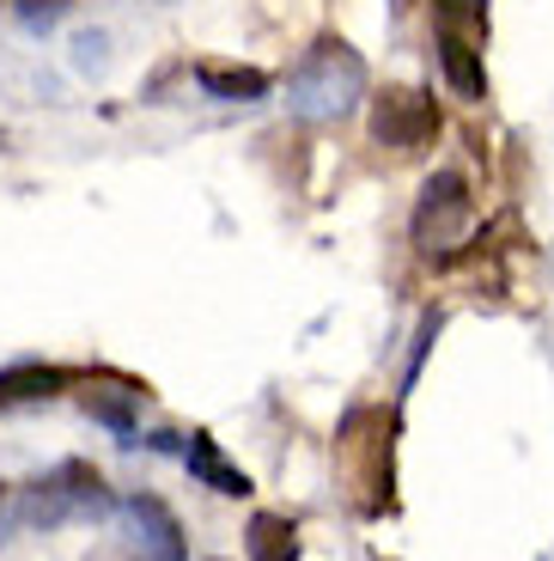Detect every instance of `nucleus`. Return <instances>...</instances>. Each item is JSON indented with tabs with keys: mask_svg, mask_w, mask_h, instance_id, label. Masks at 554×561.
<instances>
[{
	"mask_svg": "<svg viewBox=\"0 0 554 561\" xmlns=\"http://www.w3.org/2000/svg\"><path fill=\"white\" fill-rule=\"evenodd\" d=\"M366 99V61L342 37H318L287 73V111L299 123H335Z\"/></svg>",
	"mask_w": 554,
	"mask_h": 561,
	"instance_id": "obj_1",
	"label": "nucleus"
},
{
	"mask_svg": "<svg viewBox=\"0 0 554 561\" xmlns=\"http://www.w3.org/2000/svg\"><path fill=\"white\" fill-rule=\"evenodd\" d=\"M111 506H116L111 482L97 477L92 463L68 458L19 494V519L37 525V531H56V525H73V519H104Z\"/></svg>",
	"mask_w": 554,
	"mask_h": 561,
	"instance_id": "obj_2",
	"label": "nucleus"
},
{
	"mask_svg": "<svg viewBox=\"0 0 554 561\" xmlns=\"http://www.w3.org/2000/svg\"><path fill=\"white\" fill-rule=\"evenodd\" d=\"M470 220H475L470 178H463V171H432V178L420 183V202H415V244L427 256L458 251Z\"/></svg>",
	"mask_w": 554,
	"mask_h": 561,
	"instance_id": "obj_3",
	"label": "nucleus"
},
{
	"mask_svg": "<svg viewBox=\"0 0 554 561\" xmlns=\"http://www.w3.org/2000/svg\"><path fill=\"white\" fill-rule=\"evenodd\" d=\"M439 135V111L420 85H384L372 99V140L390 153H420Z\"/></svg>",
	"mask_w": 554,
	"mask_h": 561,
	"instance_id": "obj_4",
	"label": "nucleus"
},
{
	"mask_svg": "<svg viewBox=\"0 0 554 561\" xmlns=\"http://www.w3.org/2000/svg\"><path fill=\"white\" fill-rule=\"evenodd\" d=\"M123 519L135 531V549L147 561H183V525L159 494H128L123 501Z\"/></svg>",
	"mask_w": 554,
	"mask_h": 561,
	"instance_id": "obj_5",
	"label": "nucleus"
},
{
	"mask_svg": "<svg viewBox=\"0 0 554 561\" xmlns=\"http://www.w3.org/2000/svg\"><path fill=\"white\" fill-rule=\"evenodd\" d=\"M439 68H445V85H451L463 104H482V99H487L482 49H475L463 31H451V25H439Z\"/></svg>",
	"mask_w": 554,
	"mask_h": 561,
	"instance_id": "obj_6",
	"label": "nucleus"
},
{
	"mask_svg": "<svg viewBox=\"0 0 554 561\" xmlns=\"http://www.w3.org/2000/svg\"><path fill=\"white\" fill-rule=\"evenodd\" d=\"M195 85L220 104H256L268 99V73L263 68H238V61H195Z\"/></svg>",
	"mask_w": 554,
	"mask_h": 561,
	"instance_id": "obj_7",
	"label": "nucleus"
},
{
	"mask_svg": "<svg viewBox=\"0 0 554 561\" xmlns=\"http://www.w3.org/2000/svg\"><path fill=\"white\" fill-rule=\"evenodd\" d=\"M183 463H189V477L201 482V489L232 494V501H244V494H250V477L238 470V463L220 458V446H213L208 434H189V439H183Z\"/></svg>",
	"mask_w": 554,
	"mask_h": 561,
	"instance_id": "obj_8",
	"label": "nucleus"
},
{
	"mask_svg": "<svg viewBox=\"0 0 554 561\" xmlns=\"http://www.w3.org/2000/svg\"><path fill=\"white\" fill-rule=\"evenodd\" d=\"M250 561H299V525L280 519V513H256L244 531Z\"/></svg>",
	"mask_w": 554,
	"mask_h": 561,
	"instance_id": "obj_9",
	"label": "nucleus"
},
{
	"mask_svg": "<svg viewBox=\"0 0 554 561\" xmlns=\"http://www.w3.org/2000/svg\"><path fill=\"white\" fill-rule=\"evenodd\" d=\"M135 397L140 391H123V385H85L80 403H85V415L104 421L116 439H135Z\"/></svg>",
	"mask_w": 554,
	"mask_h": 561,
	"instance_id": "obj_10",
	"label": "nucleus"
},
{
	"mask_svg": "<svg viewBox=\"0 0 554 561\" xmlns=\"http://www.w3.org/2000/svg\"><path fill=\"white\" fill-rule=\"evenodd\" d=\"M68 385L61 366H7L0 373V403H37V397H56Z\"/></svg>",
	"mask_w": 554,
	"mask_h": 561,
	"instance_id": "obj_11",
	"label": "nucleus"
},
{
	"mask_svg": "<svg viewBox=\"0 0 554 561\" xmlns=\"http://www.w3.org/2000/svg\"><path fill=\"white\" fill-rule=\"evenodd\" d=\"M439 25H451V31L487 25V0H439Z\"/></svg>",
	"mask_w": 554,
	"mask_h": 561,
	"instance_id": "obj_12",
	"label": "nucleus"
},
{
	"mask_svg": "<svg viewBox=\"0 0 554 561\" xmlns=\"http://www.w3.org/2000/svg\"><path fill=\"white\" fill-rule=\"evenodd\" d=\"M19 19L31 31H49L56 19H68V0H19Z\"/></svg>",
	"mask_w": 554,
	"mask_h": 561,
	"instance_id": "obj_13",
	"label": "nucleus"
},
{
	"mask_svg": "<svg viewBox=\"0 0 554 561\" xmlns=\"http://www.w3.org/2000/svg\"><path fill=\"white\" fill-rule=\"evenodd\" d=\"M0 513H7V489H0Z\"/></svg>",
	"mask_w": 554,
	"mask_h": 561,
	"instance_id": "obj_14",
	"label": "nucleus"
}]
</instances>
